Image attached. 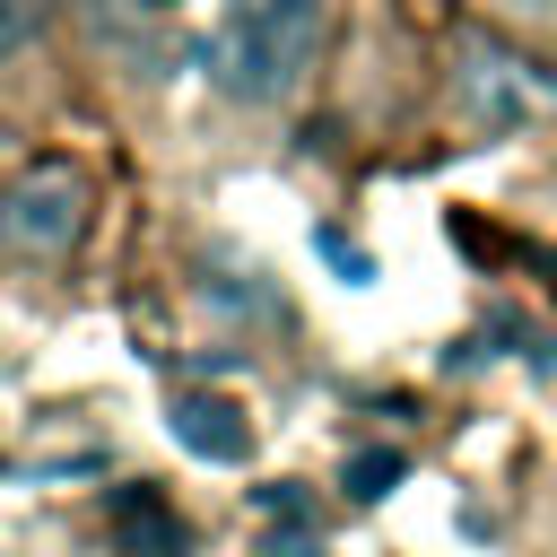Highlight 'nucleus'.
Segmentation results:
<instances>
[{
  "mask_svg": "<svg viewBox=\"0 0 557 557\" xmlns=\"http://www.w3.org/2000/svg\"><path fill=\"white\" fill-rule=\"evenodd\" d=\"M331 44V0H226L209 26V87L244 113L287 104Z\"/></svg>",
  "mask_w": 557,
  "mask_h": 557,
  "instance_id": "nucleus-1",
  "label": "nucleus"
},
{
  "mask_svg": "<svg viewBox=\"0 0 557 557\" xmlns=\"http://www.w3.org/2000/svg\"><path fill=\"white\" fill-rule=\"evenodd\" d=\"M453 96H461V131L470 139H522V131H540L557 113V87L522 52H505L496 35H470L453 52Z\"/></svg>",
  "mask_w": 557,
  "mask_h": 557,
  "instance_id": "nucleus-2",
  "label": "nucleus"
},
{
  "mask_svg": "<svg viewBox=\"0 0 557 557\" xmlns=\"http://www.w3.org/2000/svg\"><path fill=\"white\" fill-rule=\"evenodd\" d=\"M87 235V174L78 165H26L0 191V244L26 261H52Z\"/></svg>",
  "mask_w": 557,
  "mask_h": 557,
  "instance_id": "nucleus-3",
  "label": "nucleus"
},
{
  "mask_svg": "<svg viewBox=\"0 0 557 557\" xmlns=\"http://www.w3.org/2000/svg\"><path fill=\"white\" fill-rule=\"evenodd\" d=\"M165 426H174V444L200 453V461H252V418H244V400H226V392H174Z\"/></svg>",
  "mask_w": 557,
  "mask_h": 557,
  "instance_id": "nucleus-4",
  "label": "nucleus"
},
{
  "mask_svg": "<svg viewBox=\"0 0 557 557\" xmlns=\"http://www.w3.org/2000/svg\"><path fill=\"white\" fill-rule=\"evenodd\" d=\"M104 522H113V548H122V557H183V548H191L183 513H174L157 487H113Z\"/></svg>",
  "mask_w": 557,
  "mask_h": 557,
  "instance_id": "nucleus-5",
  "label": "nucleus"
},
{
  "mask_svg": "<svg viewBox=\"0 0 557 557\" xmlns=\"http://www.w3.org/2000/svg\"><path fill=\"white\" fill-rule=\"evenodd\" d=\"M400 470H409L400 453H357V461L339 470V487H348L357 505H374V496H392V479H400Z\"/></svg>",
  "mask_w": 557,
  "mask_h": 557,
  "instance_id": "nucleus-6",
  "label": "nucleus"
},
{
  "mask_svg": "<svg viewBox=\"0 0 557 557\" xmlns=\"http://www.w3.org/2000/svg\"><path fill=\"white\" fill-rule=\"evenodd\" d=\"M479 9L513 35H557V0H479Z\"/></svg>",
  "mask_w": 557,
  "mask_h": 557,
  "instance_id": "nucleus-7",
  "label": "nucleus"
},
{
  "mask_svg": "<svg viewBox=\"0 0 557 557\" xmlns=\"http://www.w3.org/2000/svg\"><path fill=\"white\" fill-rule=\"evenodd\" d=\"M35 17H44V0H0V61L35 35Z\"/></svg>",
  "mask_w": 557,
  "mask_h": 557,
  "instance_id": "nucleus-8",
  "label": "nucleus"
},
{
  "mask_svg": "<svg viewBox=\"0 0 557 557\" xmlns=\"http://www.w3.org/2000/svg\"><path fill=\"white\" fill-rule=\"evenodd\" d=\"M322 252H331V261H339V270H348V278H374V261H366V252H357V244H348V235H331V226H322Z\"/></svg>",
  "mask_w": 557,
  "mask_h": 557,
  "instance_id": "nucleus-9",
  "label": "nucleus"
},
{
  "mask_svg": "<svg viewBox=\"0 0 557 557\" xmlns=\"http://www.w3.org/2000/svg\"><path fill=\"white\" fill-rule=\"evenodd\" d=\"M139 9H174V0H139Z\"/></svg>",
  "mask_w": 557,
  "mask_h": 557,
  "instance_id": "nucleus-10",
  "label": "nucleus"
},
{
  "mask_svg": "<svg viewBox=\"0 0 557 557\" xmlns=\"http://www.w3.org/2000/svg\"><path fill=\"white\" fill-rule=\"evenodd\" d=\"M548 209H557V183H548Z\"/></svg>",
  "mask_w": 557,
  "mask_h": 557,
  "instance_id": "nucleus-11",
  "label": "nucleus"
}]
</instances>
